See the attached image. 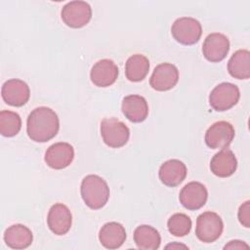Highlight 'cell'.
<instances>
[{"instance_id":"cell-2","label":"cell","mask_w":250,"mask_h":250,"mask_svg":"<svg viewBox=\"0 0 250 250\" xmlns=\"http://www.w3.org/2000/svg\"><path fill=\"white\" fill-rule=\"evenodd\" d=\"M81 196L85 204L98 210L105 205L109 198V188L106 182L98 175H88L81 183Z\"/></svg>"},{"instance_id":"cell-28","label":"cell","mask_w":250,"mask_h":250,"mask_svg":"<svg viewBox=\"0 0 250 250\" xmlns=\"http://www.w3.org/2000/svg\"><path fill=\"white\" fill-rule=\"evenodd\" d=\"M165 248L166 249H170V248H172V249H175V248H185V249H187L188 246H186L184 244H179V243H171V244H168Z\"/></svg>"},{"instance_id":"cell-12","label":"cell","mask_w":250,"mask_h":250,"mask_svg":"<svg viewBox=\"0 0 250 250\" xmlns=\"http://www.w3.org/2000/svg\"><path fill=\"white\" fill-rule=\"evenodd\" d=\"M74 158V149L68 143H56L45 152L46 164L56 170L66 168Z\"/></svg>"},{"instance_id":"cell-18","label":"cell","mask_w":250,"mask_h":250,"mask_svg":"<svg viewBox=\"0 0 250 250\" xmlns=\"http://www.w3.org/2000/svg\"><path fill=\"white\" fill-rule=\"evenodd\" d=\"M159 179L162 184L167 187H177L187 176L186 165L178 159H170L165 161L159 168Z\"/></svg>"},{"instance_id":"cell-11","label":"cell","mask_w":250,"mask_h":250,"mask_svg":"<svg viewBox=\"0 0 250 250\" xmlns=\"http://www.w3.org/2000/svg\"><path fill=\"white\" fill-rule=\"evenodd\" d=\"M4 102L12 106H22L25 104L30 96L28 85L21 79L7 80L1 89Z\"/></svg>"},{"instance_id":"cell-4","label":"cell","mask_w":250,"mask_h":250,"mask_svg":"<svg viewBox=\"0 0 250 250\" xmlns=\"http://www.w3.org/2000/svg\"><path fill=\"white\" fill-rule=\"evenodd\" d=\"M224 229V224L221 217L211 211L200 214L196 219L195 234L197 238L205 243H211L217 240Z\"/></svg>"},{"instance_id":"cell-22","label":"cell","mask_w":250,"mask_h":250,"mask_svg":"<svg viewBox=\"0 0 250 250\" xmlns=\"http://www.w3.org/2000/svg\"><path fill=\"white\" fill-rule=\"evenodd\" d=\"M229 73L236 79L250 77V53L248 50H237L228 62Z\"/></svg>"},{"instance_id":"cell-26","label":"cell","mask_w":250,"mask_h":250,"mask_svg":"<svg viewBox=\"0 0 250 250\" xmlns=\"http://www.w3.org/2000/svg\"><path fill=\"white\" fill-rule=\"evenodd\" d=\"M238 220L240 224L245 227H250V202L247 200L238 209Z\"/></svg>"},{"instance_id":"cell-17","label":"cell","mask_w":250,"mask_h":250,"mask_svg":"<svg viewBox=\"0 0 250 250\" xmlns=\"http://www.w3.org/2000/svg\"><path fill=\"white\" fill-rule=\"evenodd\" d=\"M237 168V160L234 153L228 148H223L211 159V172L220 178L231 176Z\"/></svg>"},{"instance_id":"cell-20","label":"cell","mask_w":250,"mask_h":250,"mask_svg":"<svg viewBox=\"0 0 250 250\" xmlns=\"http://www.w3.org/2000/svg\"><path fill=\"white\" fill-rule=\"evenodd\" d=\"M33 235L31 230L21 224L9 227L4 232V241L12 249H24L31 245Z\"/></svg>"},{"instance_id":"cell-14","label":"cell","mask_w":250,"mask_h":250,"mask_svg":"<svg viewBox=\"0 0 250 250\" xmlns=\"http://www.w3.org/2000/svg\"><path fill=\"white\" fill-rule=\"evenodd\" d=\"M72 216L67 208L62 203L53 205L48 213L47 224L50 230L57 235H63L70 229Z\"/></svg>"},{"instance_id":"cell-16","label":"cell","mask_w":250,"mask_h":250,"mask_svg":"<svg viewBox=\"0 0 250 250\" xmlns=\"http://www.w3.org/2000/svg\"><path fill=\"white\" fill-rule=\"evenodd\" d=\"M122 112L125 117L134 123L143 122L148 114L146 100L140 95H129L122 101Z\"/></svg>"},{"instance_id":"cell-6","label":"cell","mask_w":250,"mask_h":250,"mask_svg":"<svg viewBox=\"0 0 250 250\" xmlns=\"http://www.w3.org/2000/svg\"><path fill=\"white\" fill-rule=\"evenodd\" d=\"M240 98L236 85L223 82L217 85L209 95V104L217 111H225L234 106Z\"/></svg>"},{"instance_id":"cell-10","label":"cell","mask_w":250,"mask_h":250,"mask_svg":"<svg viewBox=\"0 0 250 250\" xmlns=\"http://www.w3.org/2000/svg\"><path fill=\"white\" fill-rule=\"evenodd\" d=\"M179 80L178 68L169 62H163L158 64L149 79L150 86L156 91H168L172 89Z\"/></svg>"},{"instance_id":"cell-7","label":"cell","mask_w":250,"mask_h":250,"mask_svg":"<svg viewBox=\"0 0 250 250\" xmlns=\"http://www.w3.org/2000/svg\"><path fill=\"white\" fill-rule=\"evenodd\" d=\"M61 16L67 26L80 28L90 21L92 9L85 1H70L62 7Z\"/></svg>"},{"instance_id":"cell-9","label":"cell","mask_w":250,"mask_h":250,"mask_svg":"<svg viewBox=\"0 0 250 250\" xmlns=\"http://www.w3.org/2000/svg\"><path fill=\"white\" fill-rule=\"evenodd\" d=\"M229 51V41L222 33L215 32L209 34L202 46V53L205 59L211 62L223 61Z\"/></svg>"},{"instance_id":"cell-3","label":"cell","mask_w":250,"mask_h":250,"mask_svg":"<svg viewBox=\"0 0 250 250\" xmlns=\"http://www.w3.org/2000/svg\"><path fill=\"white\" fill-rule=\"evenodd\" d=\"M101 135L106 146L118 148L127 144L130 137V130L119 119L106 117L101 122Z\"/></svg>"},{"instance_id":"cell-27","label":"cell","mask_w":250,"mask_h":250,"mask_svg":"<svg viewBox=\"0 0 250 250\" xmlns=\"http://www.w3.org/2000/svg\"><path fill=\"white\" fill-rule=\"evenodd\" d=\"M224 249H249V246L240 240H231L227 245H225Z\"/></svg>"},{"instance_id":"cell-8","label":"cell","mask_w":250,"mask_h":250,"mask_svg":"<svg viewBox=\"0 0 250 250\" xmlns=\"http://www.w3.org/2000/svg\"><path fill=\"white\" fill-rule=\"evenodd\" d=\"M234 128L227 121H218L212 124L205 133V143L213 149L227 148L234 138Z\"/></svg>"},{"instance_id":"cell-15","label":"cell","mask_w":250,"mask_h":250,"mask_svg":"<svg viewBox=\"0 0 250 250\" xmlns=\"http://www.w3.org/2000/svg\"><path fill=\"white\" fill-rule=\"evenodd\" d=\"M118 76V67L115 62L108 59L97 62L90 72L91 81L98 87L112 85Z\"/></svg>"},{"instance_id":"cell-5","label":"cell","mask_w":250,"mask_h":250,"mask_svg":"<svg viewBox=\"0 0 250 250\" xmlns=\"http://www.w3.org/2000/svg\"><path fill=\"white\" fill-rule=\"evenodd\" d=\"M175 40L183 45H192L198 42L202 33L200 22L190 17L177 19L171 27Z\"/></svg>"},{"instance_id":"cell-25","label":"cell","mask_w":250,"mask_h":250,"mask_svg":"<svg viewBox=\"0 0 250 250\" xmlns=\"http://www.w3.org/2000/svg\"><path fill=\"white\" fill-rule=\"evenodd\" d=\"M168 230L174 236H185L187 235L191 229V220L190 218L183 213H176L172 215L167 222Z\"/></svg>"},{"instance_id":"cell-23","label":"cell","mask_w":250,"mask_h":250,"mask_svg":"<svg viewBox=\"0 0 250 250\" xmlns=\"http://www.w3.org/2000/svg\"><path fill=\"white\" fill-rule=\"evenodd\" d=\"M149 70L148 59L141 54L131 56L125 64V74L128 80L139 82L145 79Z\"/></svg>"},{"instance_id":"cell-13","label":"cell","mask_w":250,"mask_h":250,"mask_svg":"<svg viewBox=\"0 0 250 250\" xmlns=\"http://www.w3.org/2000/svg\"><path fill=\"white\" fill-rule=\"evenodd\" d=\"M208 192L204 185L198 182L187 184L180 191L179 199L182 205L188 210H198L205 205Z\"/></svg>"},{"instance_id":"cell-24","label":"cell","mask_w":250,"mask_h":250,"mask_svg":"<svg viewBox=\"0 0 250 250\" xmlns=\"http://www.w3.org/2000/svg\"><path fill=\"white\" fill-rule=\"evenodd\" d=\"M21 128V116L11 110L0 111V133L4 137L16 136Z\"/></svg>"},{"instance_id":"cell-21","label":"cell","mask_w":250,"mask_h":250,"mask_svg":"<svg viewBox=\"0 0 250 250\" xmlns=\"http://www.w3.org/2000/svg\"><path fill=\"white\" fill-rule=\"evenodd\" d=\"M134 241L141 250H156L160 246L159 232L148 225H141L134 231Z\"/></svg>"},{"instance_id":"cell-19","label":"cell","mask_w":250,"mask_h":250,"mask_svg":"<svg viewBox=\"0 0 250 250\" xmlns=\"http://www.w3.org/2000/svg\"><path fill=\"white\" fill-rule=\"evenodd\" d=\"M99 239L101 244L106 249H117L125 242V229L117 222L106 223L100 229Z\"/></svg>"},{"instance_id":"cell-1","label":"cell","mask_w":250,"mask_h":250,"mask_svg":"<svg viewBox=\"0 0 250 250\" xmlns=\"http://www.w3.org/2000/svg\"><path fill=\"white\" fill-rule=\"evenodd\" d=\"M59 129V117L50 107H36L27 117L26 132L28 137L34 142L45 143L52 140L58 134Z\"/></svg>"}]
</instances>
